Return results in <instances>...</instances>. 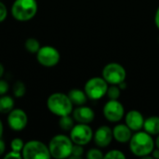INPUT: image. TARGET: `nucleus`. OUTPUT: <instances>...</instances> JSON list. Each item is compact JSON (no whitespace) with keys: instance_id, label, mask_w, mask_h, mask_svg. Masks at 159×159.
<instances>
[{"instance_id":"f257e3e1","label":"nucleus","mask_w":159,"mask_h":159,"mask_svg":"<svg viewBox=\"0 0 159 159\" xmlns=\"http://www.w3.org/2000/svg\"><path fill=\"white\" fill-rule=\"evenodd\" d=\"M47 107L51 114L59 117L71 115L74 110V104L68 95L61 92L49 95L47 100Z\"/></svg>"},{"instance_id":"f03ea898","label":"nucleus","mask_w":159,"mask_h":159,"mask_svg":"<svg viewBox=\"0 0 159 159\" xmlns=\"http://www.w3.org/2000/svg\"><path fill=\"white\" fill-rule=\"evenodd\" d=\"M129 148L133 155L143 157L152 154L155 148V142L149 133L139 130L132 135L129 141Z\"/></svg>"},{"instance_id":"7ed1b4c3","label":"nucleus","mask_w":159,"mask_h":159,"mask_svg":"<svg viewBox=\"0 0 159 159\" xmlns=\"http://www.w3.org/2000/svg\"><path fill=\"white\" fill-rule=\"evenodd\" d=\"M48 146L51 157L64 159L70 157L74 143L72 142L70 137L64 134H57L51 138Z\"/></svg>"},{"instance_id":"20e7f679","label":"nucleus","mask_w":159,"mask_h":159,"mask_svg":"<svg viewBox=\"0 0 159 159\" xmlns=\"http://www.w3.org/2000/svg\"><path fill=\"white\" fill-rule=\"evenodd\" d=\"M37 10L36 0H15L10 7L12 17L18 21L31 20L36 15Z\"/></svg>"},{"instance_id":"39448f33","label":"nucleus","mask_w":159,"mask_h":159,"mask_svg":"<svg viewBox=\"0 0 159 159\" xmlns=\"http://www.w3.org/2000/svg\"><path fill=\"white\" fill-rule=\"evenodd\" d=\"M21 155L24 159H49L51 157L48 146L38 140L26 142L22 148Z\"/></svg>"},{"instance_id":"423d86ee","label":"nucleus","mask_w":159,"mask_h":159,"mask_svg":"<svg viewBox=\"0 0 159 159\" xmlns=\"http://www.w3.org/2000/svg\"><path fill=\"white\" fill-rule=\"evenodd\" d=\"M108 83L103 77H92L85 85V92L89 99L97 101L104 97L107 93Z\"/></svg>"},{"instance_id":"0eeeda50","label":"nucleus","mask_w":159,"mask_h":159,"mask_svg":"<svg viewBox=\"0 0 159 159\" xmlns=\"http://www.w3.org/2000/svg\"><path fill=\"white\" fill-rule=\"evenodd\" d=\"M36 60L39 64L44 67L56 66L61 60V54L59 50L52 46H42L35 53Z\"/></svg>"},{"instance_id":"6e6552de","label":"nucleus","mask_w":159,"mask_h":159,"mask_svg":"<svg viewBox=\"0 0 159 159\" xmlns=\"http://www.w3.org/2000/svg\"><path fill=\"white\" fill-rule=\"evenodd\" d=\"M125 68L116 62H111L104 66L102 70V77L104 80L111 85H119L126 79Z\"/></svg>"},{"instance_id":"1a4fd4ad","label":"nucleus","mask_w":159,"mask_h":159,"mask_svg":"<svg viewBox=\"0 0 159 159\" xmlns=\"http://www.w3.org/2000/svg\"><path fill=\"white\" fill-rule=\"evenodd\" d=\"M93 131L89 124L77 123L70 130V138L75 144L86 145L93 139Z\"/></svg>"},{"instance_id":"9d476101","label":"nucleus","mask_w":159,"mask_h":159,"mask_svg":"<svg viewBox=\"0 0 159 159\" xmlns=\"http://www.w3.org/2000/svg\"><path fill=\"white\" fill-rule=\"evenodd\" d=\"M7 122L11 130L20 132L27 127L28 116L24 110L20 108H14L7 114Z\"/></svg>"},{"instance_id":"9b49d317","label":"nucleus","mask_w":159,"mask_h":159,"mask_svg":"<svg viewBox=\"0 0 159 159\" xmlns=\"http://www.w3.org/2000/svg\"><path fill=\"white\" fill-rule=\"evenodd\" d=\"M125 115L123 104L117 100L108 101L103 107V116L110 122L120 121Z\"/></svg>"},{"instance_id":"f8f14e48","label":"nucleus","mask_w":159,"mask_h":159,"mask_svg":"<svg viewBox=\"0 0 159 159\" xmlns=\"http://www.w3.org/2000/svg\"><path fill=\"white\" fill-rule=\"evenodd\" d=\"M113 138V129H111L108 126H102L98 128L95 133L93 134V140L95 144L101 148L107 147L111 143Z\"/></svg>"},{"instance_id":"ddd939ff","label":"nucleus","mask_w":159,"mask_h":159,"mask_svg":"<svg viewBox=\"0 0 159 159\" xmlns=\"http://www.w3.org/2000/svg\"><path fill=\"white\" fill-rule=\"evenodd\" d=\"M73 117L77 123L90 124L94 120L95 113L91 108L81 105L73 110Z\"/></svg>"},{"instance_id":"4468645a","label":"nucleus","mask_w":159,"mask_h":159,"mask_svg":"<svg viewBox=\"0 0 159 159\" xmlns=\"http://www.w3.org/2000/svg\"><path fill=\"white\" fill-rule=\"evenodd\" d=\"M126 125L132 130V131H139L143 129L144 118L143 115L137 110L129 111L125 117Z\"/></svg>"},{"instance_id":"2eb2a0df","label":"nucleus","mask_w":159,"mask_h":159,"mask_svg":"<svg viewBox=\"0 0 159 159\" xmlns=\"http://www.w3.org/2000/svg\"><path fill=\"white\" fill-rule=\"evenodd\" d=\"M131 129L124 124H118L113 129V136L118 143H126L130 141L132 137Z\"/></svg>"},{"instance_id":"dca6fc26","label":"nucleus","mask_w":159,"mask_h":159,"mask_svg":"<svg viewBox=\"0 0 159 159\" xmlns=\"http://www.w3.org/2000/svg\"><path fill=\"white\" fill-rule=\"evenodd\" d=\"M67 95L70 98L72 103L74 105H77V106L84 105L87 102V100H88V96H87L85 90H81V89H71L68 92Z\"/></svg>"},{"instance_id":"f3484780","label":"nucleus","mask_w":159,"mask_h":159,"mask_svg":"<svg viewBox=\"0 0 159 159\" xmlns=\"http://www.w3.org/2000/svg\"><path fill=\"white\" fill-rule=\"evenodd\" d=\"M144 131L150 135L159 134V116H151L144 120Z\"/></svg>"},{"instance_id":"a211bd4d","label":"nucleus","mask_w":159,"mask_h":159,"mask_svg":"<svg viewBox=\"0 0 159 159\" xmlns=\"http://www.w3.org/2000/svg\"><path fill=\"white\" fill-rule=\"evenodd\" d=\"M14 106H15V101L13 97L7 94L0 96V114L7 115L11 110L14 109Z\"/></svg>"},{"instance_id":"6ab92c4d","label":"nucleus","mask_w":159,"mask_h":159,"mask_svg":"<svg viewBox=\"0 0 159 159\" xmlns=\"http://www.w3.org/2000/svg\"><path fill=\"white\" fill-rule=\"evenodd\" d=\"M59 126L62 130L70 131L73 129V127L75 126V119H74V117L70 116V115L61 116L60 121H59Z\"/></svg>"},{"instance_id":"aec40b11","label":"nucleus","mask_w":159,"mask_h":159,"mask_svg":"<svg viewBox=\"0 0 159 159\" xmlns=\"http://www.w3.org/2000/svg\"><path fill=\"white\" fill-rule=\"evenodd\" d=\"M24 48L30 53H36L39 50V48H41V45L36 38L29 37L25 40Z\"/></svg>"},{"instance_id":"412c9836","label":"nucleus","mask_w":159,"mask_h":159,"mask_svg":"<svg viewBox=\"0 0 159 159\" xmlns=\"http://www.w3.org/2000/svg\"><path fill=\"white\" fill-rule=\"evenodd\" d=\"M13 95L16 98H21L25 95L26 93V86L23 82L21 81H17L15 82V84L13 85Z\"/></svg>"},{"instance_id":"4be33fe9","label":"nucleus","mask_w":159,"mask_h":159,"mask_svg":"<svg viewBox=\"0 0 159 159\" xmlns=\"http://www.w3.org/2000/svg\"><path fill=\"white\" fill-rule=\"evenodd\" d=\"M106 95L110 100H117L120 97V89L116 85H113L111 87H108Z\"/></svg>"},{"instance_id":"5701e85b","label":"nucleus","mask_w":159,"mask_h":159,"mask_svg":"<svg viewBox=\"0 0 159 159\" xmlns=\"http://www.w3.org/2000/svg\"><path fill=\"white\" fill-rule=\"evenodd\" d=\"M24 142L20 139V138H15L13 140H11L10 142V150L13 151H17V152H20L22 151V148L24 146Z\"/></svg>"},{"instance_id":"b1692460","label":"nucleus","mask_w":159,"mask_h":159,"mask_svg":"<svg viewBox=\"0 0 159 159\" xmlns=\"http://www.w3.org/2000/svg\"><path fill=\"white\" fill-rule=\"evenodd\" d=\"M87 158L89 159H102L104 158V155L100 149L92 148L87 153Z\"/></svg>"},{"instance_id":"393cba45","label":"nucleus","mask_w":159,"mask_h":159,"mask_svg":"<svg viewBox=\"0 0 159 159\" xmlns=\"http://www.w3.org/2000/svg\"><path fill=\"white\" fill-rule=\"evenodd\" d=\"M83 153H84L83 145L74 143V146H73V149H72V154H71L69 158H81Z\"/></svg>"},{"instance_id":"a878e982","label":"nucleus","mask_w":159,"mask_h":159,"mask_svg":"<svg viewBox=\"0 0 159 159\" xmlns=\"http://www.w3.org/2000/svg\"><path fill=\"white\" fill-rule=\"evenodd\" d=\"M104 158H112V159H125L126 158V156L119 150H111L109 151L105 156H104Z\"/></svg>"},{"instance_id":"bb28decb","label":"nucleus","mask_w":159,"mask_h":159,"mask_svg":"<svg viewBox=\"0 0 159 159\" xmlns=\"http://www.w3.org/2000/svg\"><path fill=\"white\" fill-rule=\"evenodd\" d=\"M7 17V6L0 1V22H3Z\"/></svg>"},{"instance_id":"cd10ccee","label":"nucleus","mask_w":159,"mask_h":159,"mask_svg":"<svg viewBox=\"0 0 159 159\" xmlns=\"http://www.w3.org/2000/svg\"><path fill=\"white\" fill-rule=\"evenodd\" d=\"M8 89H9V85H8V83H7L6 80L0 78V96L7 94V91H8Z\"/></svg>"},{"instance_id":"c85d7f7f","label":"nucleus","mask_w":159,"mask_h":159,"mask_svg":"<svg viewBox=\"0 0 159 159\" xmlns=\"http://www.w3.org/2000/svg\"><path fill=\"white\" fill-rule=\"evenodd\" d=\"M4 158L5 159H7V158L20 159V158H22V155H21V153H20V152H17V151L10 150L9 152H7V153L5 155Z\"/></svg>"},{"instance_id":"c756f323","label":"nucleus","mask_w":159,"mask_h":159,"mask_svg":"<svg viewBox=\"0 0 159 159\" xmlns=\"http://www.w3.org/2000/svg\"><path fill=\"white\" fill-rule=\"evenodd\" d=\"M6 148H7V146H6L5 142L2 140V138H0V157L6 153Z\"/></svg>"},{"instance_id":"7c9ffc66","label":"nucleus","mask_w":159,"mask_h":159,"mask_svg":"<svg viewBox=\"0 0 159 159\" xmlns=\"http://www.w3.org/2000/svg\"><path fill=\"white\" fill-rule=\"evenodd\" d=\"M155 22H156L157 27L159 29V7H157V12H156V16H155Z\"/></svg>"},{"instance_id":"2f4dec72","label":"nucleus","mask_w":159,"mask_h":159,"mask_svg":"<svg viewBox=\"0 0 159 159\" xmlns=\"http://www.w3.org/2000/svg\"><path fill=\"white\" fill-rule=\"evenodd\" d=\"M3 133H4V125H3L2 120L0 119V138H2Z\"/></svg>"},{"instance_id":"473e14b6","label":"nucleus","mask_w":159,"mask_h":159,"mask_svg":"<svg viewBox=\"0 0 159 159\" xmlns=\"http://www.w3.org/2000/svg\"><path fill=\"white\" fill-rule=\"evenodd\" d=\"M153 157H154V158L159 159V149H157V150H154V151H153Z\"/></svg>"},{"instance_id":"72a5a7b5","label":"nucleus","mask_w":159,"mask_h":159,"mask_svg":"<svg viewBox=\"0 0 159 159\" xmlns=\"http://www.w3.org/2000/svg\"><path fill=\"white\" fill-rule=\"evenodd\" d=\"M4 72H5V68H4L3 64L0 62V78L3 76V75H4Z\"/></svg>"},{"instance_id":"f704fd0d","label":"nucleus","mask_w":159,"mask_h":159,"mask_svg":"<svg viewBox=\"0 0 159 159\" xmlns=\"http://www.w3.org/2000/svg\"><path fill=\"white\" fill-rule=\"evenodd\" d=\"M156 145H157V149H159V136H158V137H157V141H156Z\"/></svg>"},{"instance_id":"c9c22d12","label":"nucleus","mask_w":159,"mask_h":159,"mask_svg":"<svg viewBox=\"0 0 159 159\" xmlns=\"http://www.w3.org/2000/svg\"><path fill=\"white\" fill-rule=\"evenodd\" d=\"M158 41H159V38H158Z\"/></svg>"}]
</instances>
